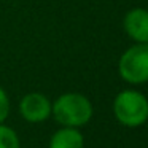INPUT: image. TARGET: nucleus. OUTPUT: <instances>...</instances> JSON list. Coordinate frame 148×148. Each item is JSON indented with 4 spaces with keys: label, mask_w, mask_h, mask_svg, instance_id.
<instances>
[{
    "label": "nucleus",
    "mask_w": 148,
    "mask_h": 148,
    "mask_svg": "<svg viewBox=\"0 0 148 148\" xmlns=\"http://www.w3.org/2000/svg\"><path fill=\"white\" fill-rule=\"evenodd\" d=\"M92 103L86 96L80 92H65L54 100L51 115L61 126L65 127H81L92 118Z\"/></svg>",
    "instance_id": "nucleus-1"
},
{
    "label": "nucleus",
    "mask_w": 148,
    "mask_h": 148,
    "mask_svg": "<svg viewBox=\"0 0 148 148\" xmlns=\"http://www.w3.org/2000/svg\"><path fill=\"white\" fill-rule=\"evenodd\" d=\"M113 115L126 127H138L148 121V99L135 89H124L113 100Z\"/></svg>",
    "instance_id": "nucleus-2"
},
{
    "label": "nucleus",
    "mask_w": 148,
    "mask_h": 148,
    "mask_svg": "<svg viewBox=\"0 0 148 148\" xmlns=\"http://www.w3.org/2000/svg\"><path fill=\"white\" fill-rule=\"evenodd\" d=\"M118 72L129 84L148 83V43H135L121 54Z\"/></svg>",
    "instance_id": "nucleus-3"
},
{
    "label": "nucleus",
    "mask_w": 148,
    "mask_h": 148,
    "mask_svg": "<svg viewBox=\"0 0 148 148\" xmlns=\"http://www.w3.org/2000/svg\"><path fill=\"white\" fill-rule=\"evenodd\" d=\"M53 102L42 92H29L21 99L19 113L27 123H43L51 116Z\"/></svg>",
    "instance_id": "nucleus-4"
},
{
    "label": "nucleus",
    "mask_w": 148,
    "mask_h": 148,
    "mask_svg": "<svg viewBox=\"0 0 148 148\" xmlns=\"http://www.w3.org/2000/svg\"><path fill=\"white\" fill-rule=\"evenodd\" d=\"M124 32L135 43H148V10L132 8L123 21Z\"/></svg>",
    "instance_id": "nucleus-5"
},
{
    "label": "nucleus",
    "mask_w": 148,
    "mask_h": 148,
    "mask_svg": "<svg viewBox=\"0 0 148 148\" xmlns=\"http://www.w3.org/2000/svg\"><path fill=\"white\" fill-rule=\"evenodd\" d=\"M84 137L78 127H65L62 126L49 138L48 148H83Z\"/></svg>",
    "instance_id": "nucleus-6"
},
{
    "label": "nucleus",
    "mask_w": 148,
    "mask_h": 148,
    "mask_svg": "<svg viewBox=\"0 0 148 148\" xmlns=\"http://www.w3.org/2000/svg\"><path fill=\"white\" fill-rule=\"evenodd\" d=\"M0 148H21L16 131L3 123H0Z\"/></svg>",
    "instance_id": "nucleus-7"
},
{
    "label": "nucleus",
    "mask_w": 148,
    "mask_h": 148,
    "mask_svg": "<svg viewBox=\"0 0 148 148\" xmlns=\"http://www.w3.org/2000/svg\"><path fill=\"white\" fill-rule=\"evenodd\" d=\"M8 115H10V97L7 91L0 86V123H5Z\"/></svg>",
    "instance_id": "nucleus-8"
}]
</instances>
